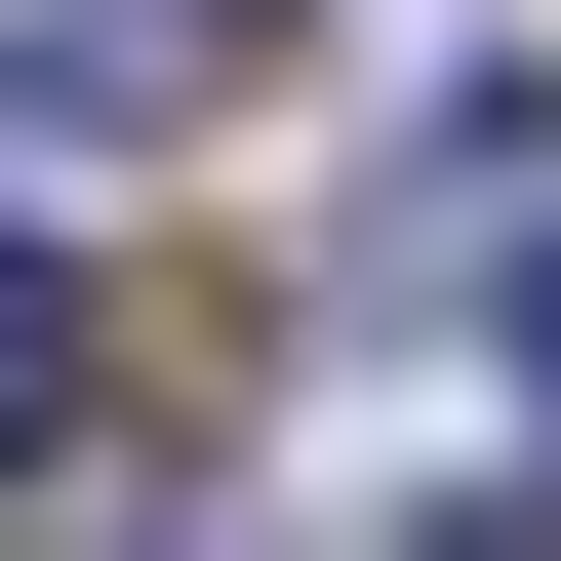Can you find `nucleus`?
Segmentation results:
<instances>
[{"label": "nucleus", "instance_id": "obj_1", "mask_svg": "<svg viewBox=\"0 0 561 561\" xmlns=\"http://www.w3.org/2000/svg\"><path fill=\"white\" fill-rule=\"evenodd\" d=\"M121 81H161V0H0V161H81Z\"/></svg>", "mask_w": 561, "mask_h": 561}, {"label": "nucleus", "instance_id": "obj_2", "mask_svg": "<svg viewBox=\"0 0 561 561\" xmlns=\"http://www.w3.org/2000/svg\"><path fill=\"white\" fill-rule=\"evenodd\" d=\"M41 442H81V280L0 241V481H41Z\"/></svg>", "mask_w": 561, "mask_h": 561}, {"label": "nucleus", "instance_id": "obj_3", "mask_svg": "<svg viewBox=\"0 0 561 561\" xmlns=\"http://www.w3.org/2000/svg\"><path fill=\"white\" fill-rule=\"evenodd\" d=\"M522 401H561V280H522Z\"/></svg>", "mask_w": 561, "mask_h": 561}, {"label": "nucleus", "instance_id": "obj_4", "mask_svg": "<svg viewBox=\"0 0 561 561\" xmlns=\"http://www.w3.org/2000/svg\"><path fill=\"white\" fill-rule=\"evenodd\" d=\"M442 561H561V522H442Z\"/></svg>", "mask_w": 561, "mask_h": 561}, {"label": "nucleus", "instance_id": "obj_5", "mask_svg": "<svg viewBox=\"0 0 561 561\" xmlns=\"http://www.w3.org/2000/svg\"><path fill=\"white\" fill-rule=\"evenodd\" d=\"M241 41H280V0H241Z\"/></svg>", "mask_w": 561, "mask_h": 561}]
</instances>
